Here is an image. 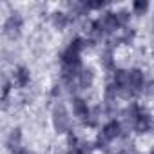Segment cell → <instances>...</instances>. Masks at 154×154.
Listing matches in <instances>:
<instances>
[{
  "mask_svg": "<svg viewBox=\"0 0 154 154\" xmlns=\"http://www.w3.org/2000/svg\"><path fill=\"white\" fill-rule=\"evenodd\" d=\"M152 118H150V114L147 112V111H143L141 114H140V118L131 125L132 129H134V132L136 134H145V132H149L150 129H152Z\"/></svg>",
  "mask_w": 154,
  "mask_h": 154,
  "instance_id": "9",
  "label": "cell"
},
{
  "mask_svg": "<svg viewBox=\"0 0 154 154\" xmlns=\"http://www.w3.org/2000/svg\"><path fill=\"white\" fill-rule=\"evenodd\" d=\"M72 112H74V116H76V118L82 120V123H84V122L89 118L91 109H89V105H87V102H85L84 98L74 96V98H72Z\"/></svg>",
  "mask_w": 154,
  "mask_h": 154,
  "instance_id": "8",
  "label": "cell"
},
{
  "mask_svg": "<svg viewBox=\"0 0 154 154\" xmlns=\"http://www.w3.org/2000/svg\"><path fill=\"white\" fill-rule=\"evenodd\" d=\"M51 22H53V26H54L58 31H63V29L71 24V15L65 13V11H54V13L51 15Z\"/></svg>",
  "mask_w": 154,
  "mask_h": 154,
  "instance_id": "12",
  "label": "cell"
},
{
  "mask_svg": "<svg viewBox=\"0 0 154 154\" xmlns=\"http://www.w3.org/2000/svg\"><path fill=\"white\" fill-rule=\"evenodd\" d=\"M51 96H60V85H53V89H51Z\"/></svg>",
  "mask_w": 154,
  "mask_h": 154,
  "instance_id": "21",
  "label": "cell"
},
{
  "mask_svg": "<svg viewBox=\"0 0 154 154\" xmlns=\"http://www.w3.org/2000/svg\"><path fill=\"white\" fill-rule=\"evenodd\" d=\"M17 154H31V152H29V150H26V149H20Z\"/></svg>",
  "mask_w": 154,
  "mask_h": 154,
  "instance_id": "22",
  "label": "cell"
},
{
  "mask_svg": "<svg viewBox=\"0 0 154 154\" xmlns=\"http://www.w3.org/2000/svg\"><path fill=\"white\" fill-rule=\"evenodd\" d=\"M107 4L102 2V0H87L85 2V9L87 11H96V9H103Z\"/></svg>",
  "mask_w": 154,
  "mask_h": 154,
  "instance_id": "18",
  "label": "cell"
},
{
  "mask_svg": "<svg viewBox=\"0 0 154 154\" xmlns=\"http://www.w3.org/2000/svg\"><path fill=\"white\" fill-rule=\"evenodd\" d=\"M145 74L141 69L138 67H132L127 71V89L123 93L125 98H134L138 96L140 93H143V85H145Z\"/></svg>",
  "mask_w": 154,
  "mask_h": 154,
  "instance_id": "1",
  "label": "cell"
},
{
  "mask_svg": "<svg viewBox=\"0 0 154 154\" xmlns=\"http://www.w3.org/2000/svg\"><path fill=\"white\" fill-rule=\"evenodd\" d=\"M93 84H94V71L91 67L82 69V72L78 74V78H76L78 89H89V87H93Z\"/></svg>",
  "mask_w": 154,
  "mask_h": 154,
  "instance_id": "11",
  "label": "cell"
},
{
  "mask_svg": "<svg viewBox=\"0 0 154 154\" xmlns=\"http://www.w3.org/2000/svg\"><path fill=\"white\" fill-rule=\"evenodd\" d=\"M143 93H145V96L154 98V78H149V80L145 82V85H143Z\"/></svg>",
  "mask_w": 154,
  "mask_h": 154,
  "instance_id": "20",
  "label": "cell"
},
{
  "mask_svg": "<svg viewBox=\"0 0 154 154\" xmlns=\"http://www.w3.org/2000/svg\"><path fill=\"white\" fill-rule=\"evenodd\" d=\"M29 82H31V71L26 65L15 67V71H13V84L17 87H20V89H24V87L29 85Z\"/></svg>",
  "mask_w": 154,
  "mask_h": 154,
  "instance_id": "7",
  "label": "cell"
},
{
  "mask_svg": "<svg viewBox=\"0 0 154 154\" xmlns=\"http://www.w3.org/2000/svg\"><path fill=\"white\" fill-rule=\"evenodd\" d=\"M22 138H24V134H22V129H20V127L11 129L9 134H8V138H6V147H8V150H11L13 154H17V152L22 149Z\"/></svg>",
  "mask_w": 154,
  "mask_h": 154,
  "instance_id": "6",
  "label": "cell"
},
{
  "mask_svg": "<svg viewBox=\"0 0 154 154\" xmlns=\"http://www.w3.org/2000/svg\"><path fill=\"white\" fill-rule=\"evenodd\" d=\"M100 134H102L103 138H107L109 141H112V140H116V138H120V136L123 134V125H122V122H118V120H109V122L102 127Z\"/></svg>",
  "mask_w": 154,
  "mask_h": 154,
  "instance_id": "5",
  "label": "cell"
},
{
  "mask_svg": "<svg viewBox=\"0 0 154 154\" xmlns=\"http://www.w3.org/2000/svg\"><path fill=\"white\" fill-rule=\"evenodd\" d=\"M53 127L58 134H63L69 131L71 127V118H69V111L63 103H56L53 109Z\"/></svg>",
  "mask_w": 154,
  "mask_h": 154,
  "instance_id": "3",
  "label": "cell"
},
{
  "mask_svg": "<svg viewBox=\"0 0 154 154\" xmlns=\"http://www.w3.org/2000/svg\"><path fill=\"white\" fill-rule=\"evenodd\" d=\"M149 8H150V4L147 2V0H136V2H132V13L138 15V17L145 15L149 11Z\"/></svg>",
  "mask_w": 154,
  "mask_h": 154,
  "instance_id": "16",
  "label": "cell"
},
{
  "mask_svg": "<svg viewBox=\"0 0 154 154\" xmlns=\"http://www.w3.org/2000/svg\"><path fill=\"white\" fill-rule=\"evenodd\" d=\"M22 29H24V17L18 11L11 13L4 22V36L9 40H15L22 35Z\"/></svg>",
  "mask_w": 154,
  "mask_h": 154,
  "instance_id": "2",
  "label": "cell"
},
{
  "mask_svg": "<svg viewBox=\"0 0 154 154\" xmlns=\"http://www.w3.org/2000/svg\"><path fill=\"white\" fill-rule=\"evenodd\" d=\"M112 84L118 89V94L123 96V93L127 89V71L125 69H114L112 71Z\"/></svg>",
  "mask_w": 154,
  "mask_h": 154,
  "instance_id": "10",
  "label": "cell"
},
{
  "mask_svg": "<svg viewBox=\"0 0 154 154\" xmlns=\"http://www.w3.org/2000/svg\"><path fill=\"white\" fill-rule=\"evenodd\" d=\"M98 22H100V26H102L105 36L116 33V29L122 27V24H120V20H118V11H105V13L98 18Z\"/></svg>",
  "mask_w": 154,
  "mask_h": 154,
  "instance_id": "4",
  "label": "cell"
},
{
  "mask_svg": "<svg viewBox=\"0 0 154 154\" xmlns=\"http://www.w3.org/2000/svg\"><path fill=\"white\" fill-rule=\"evenodd\" d=\"M150 154H154V147H152V149H150Z\"/></svg>",
  "mask_w": 154,
  "mask_h": 154,
  "instance_id": "23",
  "label": "cell"
},
{
  "mask_svg": "<svg viewBox=\"0 0 154 154\" xmlns=\"http://www.w3.org/2000/svg\"><path fill=\"white\" fill-rule=\"evenodd\" d=\"M143 112V107L138 103V102H131L129 103V107H127V111H125V116H127V120H129V123L132 125L138 118H140V114Z\"/></svg>",
  "mask_w": 154,
  "mask_h": 154,
  "instance_id": "14",
  "label": "cell"
},
{
  "mask_svg": "<svg viewBox=\"0 0 154 154\" xmlns=\"http://www.w3.org/2000/svg\"><path fill=\"white\" fill-rule=\"evenodd\" d=\"M134 38H136V29H132V27H125V29L114 38V45H127V44H131Z\"/></svg>",
  "mask_w": 154,
  "mask_h": 154,
  "instance_id": "13",
  "label": "cell"
},
{
  "mask_svg": "<svg viewBox=\"0 0 154 154\" xmlns=\"http://www.w3.org/2000/svg\"><path fill=\"white\" fill-rule=\"evenodd\" d=\"M112 56H114V54H112V47L107 45V47L102 51V65L107 67V69H112V67H114V58H112Z\"/></svg>",
  "mask_w": 154,
  "mask_h": 154,
  "instance_id": "15",
  "label": "cell"
},
{
  "mask_svg": "<svg viewBox=\"0 0 154 154\" xmlns=\"http://www.w3.org/2000/svg\"><path fill=\"white\" fill-rule=\"evenodd\" d=\"M94 143H87V141H80L76 145V149L72 150V154H93Z\"/></svg>",
  "mask_w": 154,
  "mask_h": 154,
  "instance_id": "17",
  "label": "cell"
},
{
  "mask_svg": "<svg viewBox=\"0 0 154 154\" xmlns=\"http://www.w3.org/2000/svg\"><path fill=\"white\" fill-rule=\"evenodd\" d=\"M118 20H120L122 27H127V24H129V20H131V13H129L127 9H122V11H118Z\"/></svg>",
  "mask_w": 154,
  "mask_h": 154,
  "instance_id": "19",
  "label": "cell"
}]
</instances>
